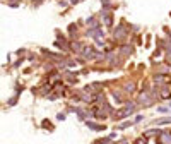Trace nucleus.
<instances>
[{
  "label": "nucleus",
  "instance_id": "f257e3e1",
  "mask_svg": "<svg viewBox=\"0 0 171 144\" xmlns=\"http://www.w3.org/2000/svg\"><path fill=\"white\" fill-rule=\"evenodd\" d=\"M87 125L91 129H94V130H103L104 129V125H98V123H92V122H87Z\"/></svg>",
  "mask_w": 171,
  "mask_h": 144
},
{
  "label": "nucleus",
  "instance_id": "f03ea898",
  "mask_svg": "<svg viewBox=\"0 0 171 144\" xmlns=\"http://www.w3.org/2000/svg\"><path fill=\"white\" fill-rule=\"evenodd\" d=\"M161 96H162V98H166V100H168V98H171V93L168 91V89H162Z\"/></svg>",
  "mask_w": 171,
  "mask_h": 144
},
{
  "label": "nucleus",
  "instance_id": "7ed1b4c3",
  "mask_svg": "<svg viewBox=\"0 0 171 144\" xmlns=\"http://www.w3.org/2000/svg\"><path fill=\"white\" fill-rule=\"evenodd\" d=\"M164 141L168 144H171V132H164Z\"/></svg>",
  "mask_w": 171,
  "mask_h": 144
},
{
  "label": "nucleus",
  "instance_id": "20e7f679",
  "mask_svg": "<svg viewBox=\"0 0 171 144\" xmlns=\"http://www.w3.org/2000/svg\"><path fill=\"white\" fill-rule=\"evenodd\" d=\"M121 51H125V53L128 55V53L132 51V46H121Z\"/></svg>",
  "mask_w": 171,
  "mask_h": 144
},
{
  "label": "nucleus",
  "instance_id": "39448f33",
  "mask_svg": "<svg viewBox=\"0 0 171 144\" xmlns=\"http://www.w3.org/2000/svg\"><path fill=\"white\" fill-rule=\"evenodd\" d=\"M135 144H145V141H144V139H137V141H135Z\"/></svg>",
  "mask_w": 171,
  "mask_h": 144
}]
</instances>
